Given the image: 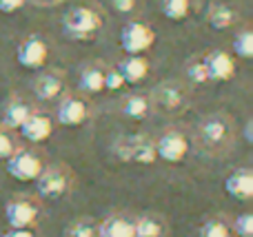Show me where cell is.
<instances>
[{"label":"cell","instance_id":"1","mask_svg":"<svg viewBox=\"0 0 253 237\" xmlns=\"http://www.w3.org/2000/svg\"><path fill=\"white\" fill-rule=\"evenodd\" d=\"M196 140H198V146L207 155H213V158L224 155L233 146V140H236L233 120L227 113H209L198 124Z\"/></svg>","mask_w":253,"mask_h":237},{"label":"cell","instance_id":"2","mask_svg":"<svg viewBox=\"0 0 253 237\" xmlns=\"http://www.w3.org/2000/svg\"><path fill=\"white\" fill-rule=\"evenodd\" d=\"M102 16L91 7H74L65 13L62 18V27H65V34L71 40H78V42H91L96 40L98 31L102 29Z\"/></svg>","mask_w":253,"mask_h":237},{"label":"cell","instance_id":"3","mask_svg":"<svg viewBox=\"0 0 253 237\" xmlns=\"http://www.w3.org/2000/svg\"><path fill=\"white\" fill-rule=\"evenodd\" d=\"M149 104L162 115H180L189 109V91L178 80H167L151 89Z\"/></svg>","mask_w":253,"mask_h":237},{"label":"cell","instance_id":"4","mask_svg":"<svg viewBox=\"0 0 253 237\" xmlns=\"http://www.w3.org/2000/svg\"><path fill=\"white\" fill-rule=\"evenodd\" d=\"M114 153L123 162L133 164H153L158 160L156 155V140H151L144 133H133V135H123L116 140Z\"/></svg>","mask_w":253,"mask_h":237},{"label":"cell","instance_id":"5","mask_svg":"<svg viewBox=\"0 0 253 237\" xmlns=\"http://www.w3.org/2000/svg\"><path fill=\"white\" fill-rule=\"evenodd\" d=\"M71 184H74V175L69 167L51 164V167H44L36 180V193L42 200H60L71 191Z\"/></svg>","mask_w":253,"mask_h":237},{"label":"cell","instance_id":"6","mask_svg":"<svg viewBox=\"0 0 253 237\" xmlns=\"http://www.w3.org/2000/svg\"><path fill=\"white\" fill-rule=\"evenodd\" d=\"M40 202L31 195H13L4 204V220L9 229H34L36 222L40 220Z\"/></svg>","mask_w":253,"mask_h":237},{"label":"cell","instance_id":"7","mask_svg":"<svg viewBox=\"0 0 253 237\" xmlns=\"http://www.w3.org/2000/svg\"><path fill=\"white\" fill-rule=\"evenodd\" d=\"M4 169L18 182H36L44 169V155L36 149H16Z\"/></svg>","mask_w":253,"mask_h":237},{"label":"cell","instance_id":"8","mask_svg":"<svg viewBox=\"0 0 253 237\" xmlns=\"http://www.w3.org/2000/svg\"><path fill=\"white\" fill-rule=\"evenodd\" d=\"M156 42V31L140 20H129L120 29V47L126 56H142Z\"/></svg>","mask_w":253,"mask_h":237},{"label":"cell","instance_id":"9","mask_svg":"<svg viewBox=\"0 0 253 237\" xmlns=\"http://www.w3.org/2000/svg\"><path fill=\"white\" fill-rule=\"evenodd\" d=\"M189 153V140L178 129H167L156 140V155L158 160L169 164H180Z\"/></svg>","mask_w":253,"mask_h":237},{"label":"cell","instance_id":"10","mask_svg":"<svg viewBox=\"0 0 253 237\" xmlns=\"http://www.w3.org/2000/svg\"><path fill=\"white\" fill-rule=\"evenodd\" d=\"M47 58H49V44L38 34L27 35L16 49V60L25 69H40L47 62Z\"/></svg>","mask_w":253,"mask_h":237},{"label":"cell","instance_id":"11","mask_svg":"<svg viewBox=\"0 0 253 237\" xmlns=\"http://www.w3.org/2000/svg\"><path fill=\"white\" fill-rule=\"evenodd\" d=\"M207 69V80L211 82H229L236 75V60L231 53L222 51V49H213V51L202 56Z\"/></svg>","mask_w":253,"mask_h":237},{"label":"cell","instance_id":"12","mask_svg":"<svg viewBox=\"0 0 253 237\" xmlns=\"http://www.w3.org/2000/svg\"><path fill=\"white\" fill-rule=\"evenodd\" d=\"M89 118V104L80 96H67L56 109V120L62 127H80Z\"/></svg>","mask_w":253,"mask_h":237},{"label":"cell","instance_id":"13","mask_svg":"<svg viewBox=\"0 0 253 237\" xmlns=\"http://www.w3.org/2000/svg\"><path fill=\"white\" fill-rule=\"evenodd\" d=\"M18 131L22 133V137H25V140L34 142V144H42V142H47L49 137H51V133H53V120L49 118L47 113L34 111V113L25 120V124H22Z\"/></svg>","mask_w":253,"mask_h":237},{"label":"cell","instance_id":"14","mask_svg":"<svg viewBox=\"0 0 253 237\" xmlns=\"http://www.w3.org/2000/svg\"><path fill=\"white\" fill-rule=\"evenodd\" d=\"M224 191H227L233 200L249 202L253 198V171L247 167L231 171L227 175V180H224Z\"/></svg>","mask_w":253,"mask_h":237},{"label":"cell","instance_id":"15","mask_svg":"<svg viewBox=\"0 0 253 237\" xmlns=\"http://www.w3.org/2000/svg\"><path fill=\"white\" fill-rule=\"evenodd\" d=\"M65 91V82H62V75H58L56 71H47V73H40L34 80V93L40 102H51L58 100Z\"/></svg>","mask_w":253,"mask_h":237},{"label":"cell","instance_id":"16","mask_svg":"<svg viewBox=\"0 0 253 237\" xmlns=\"http://www.w3.org/2000/svg\"><path fill=\"white\" fill-rule=\"evenodd\" d=\"M169 222L160 213H144L133 222V237H167Z\"/></svg>","mask_w":253,"mask_h":237},{"label":"cell","instance_id":"17","mask_svg":"<svg viewBox=\"0 0 253 237\" xmlns=\"http://www.w3.org/2000/svg\"><path fill=\"white\" fill-rule=\"evenodd\" d=\"M34 111L36 109L31 102L22 100V98H11L2 109V127L9 129V131H11V129H20L22 124H25V120L29 118Z\"/></svg>","mask_w":253,"mask_h":237},{"label":"cell","instance_id":"18","mask_svg":"<svg viewBox=\"0 0 253 237\" xmlns=\"http://www.w3.org/2000/svg\"><path fill=\"white\" fill-rule=\"evenodd\" d=\"M133 222L126 213H114L98 224V237H133Z\"/></svg>","mask_w":253,"mask_h":237},{"label":"cell","instance_id":"19","mask_svg":"<svg viewBox=\"0 0 253 237\" xmlns=\"http://www.w3.org/2000/svg\"><path fill=\"white\" fill-rule=\"evenodd\" d=\"M149 69H151V65L144 56H126L118 65V73L125 78L126 84H140L147 78Z\"/></svg>","mask_w":253,"mask_h":237},{"label":"cell","instance_id":"20","mask_svg":"<svg viewBox=\"0 0 253 237\" xmlns=\"http://www.w3.org/2000/svg\"><path fill=\"white\" fill-rule=\"evenodd\" d=\"M105 67L100 62H93V65H87L83 71H80V80L78 87L80 91L89 93V96H96V93L105 91Z\"/></svg>","mask_w":253,"mask_h":237},{"label":"cell","instance_id":"21","mask_svg":"<svg viewBox=\"0 0 253 237\" xmlns=\"http://www.w3.org/2000/svg\"><path fill=\"white\" fill-rule=\"evenodd\" d=\"M207 22H209L211 29H218V31H224L229 27H233L238 22V11L227 2H218L209 9L207 13Z\"/></svg>","mask_w":253,"mask_h":237},{"label":"cell","instance_id":"22","mask_svg":"<svg viewBox=\"0 0 253 237\" xmlns=\"http://www.w3.org/2000/svg\"><path fill=\"white\" fill-rule=\"evenodd\" d=\"M149 111H151L149 98L142 96V93H129L120 102V113L129 120H144L149 115Z\"/></svg>","mask_w":253,"mask_h":237},{"label":"cell","instance_id":"23","mask_svg":"<svg viewBox=\"0 0 253 237\" xmlns=\"http://www.w3.org/2000/svg\"><path fill=\"white\" fill-rule=\"evenodd\" d=\"M191 11V0H160V13L167 20L182 22Z\"/></svg>","mask_w":253,"mask_h":237},{"label":"cell","instance_id":"24","mask_svg":"<svg viewBox=\"0 0 253 237\" xmlns=\"http://www.w3.org/2000/svg\"><path fill=\"white\" fill-rule=\"evenodd\" d=\"M198 237H233L231 233V224L224 220L222 215L218 217H209L205 224L198 231Z\"/></svg>","mask_w":253,"mask_h":237},{"label":"cell","instance_id":"25","mask_svg":"<svg viewBox=\"0 0 253 237\" xmlns=\"http://www.w3.org/2000/svg\"><path fill=\"white\" fill-rule=\"evenodd\" d=\"M65 237H98V222L91 217H78L65 229Z\"/></svg>","mask_w":253,"mask_h":237},{"label":"cell","instance_id":"26","mask_svg":"<svg viewBox=\"0 0 253 237\" xmlns=\"http://www.w3.org/2000/svg\"><path fill=\"white\" fill-rule=\"evenodd\" d=\"M233 53L242 60H251L253 58V31L251 29H242L236 34L233 38Z\"/></svg>","mask_w":253,"mask_h":237},{"label":"cell","instance_id":"27","mask_svg":"<svg viewBox=\"0 0 253 237\" xmlns=\"http://www.w3.org/2000/svg\"><path fill=\"white\" fill-rule=\"evenodd\" d=\"M184 73H187V78L191 80V82L196 84H202V82H209L207 80V69H205V62H202L200 56H193L191 60L184 65Z\"/></svg>","mask_w":253,"mask_h":237},{"label":"cell","instance_id":"28","mask_svg":"<svg viewBox=\"0 0 253 237\" xmlns=\"http://www.w3.org/2000/svg\"><path fill=\"white\" fill-rule=\"evenodd\" d=\"M231 233L238 237H253V215L251 213H240L231 224Z\"/></svg>","mask_w":253,"mask_h":237},{"label":"cell","instance_id":"29","mask_svg":"<svg viewBox=\"0 0 253 237\" xmlns=\"http://www.w3.org/2000/svg\"><path fill=\"white\" fill-rule=\"evenodd\" d=\"M16 149H18V146H16V140H13L11 131H9V129H4V127H0V160H4V162H7V160L13 155V151H16Z\"/></svg>","mask_w":253,"mask_h":237},{"label":"cell","instance_id":"30","mask_svg":"<svg viewBox=\"0 0 253 237\" xmlns=\"http://www.w3.org/2000/svg\"><path fill=\"white\" fill-rule=\"evenodd\" d=\"M126 87L125 78L118 73V69H107L105 71V91H120Z\"/></svg>","mask_w":253,"mask_h":237},{"label":"cell","instance_id":"31","mask_svg":"<svg viewBox=\"0 0 253 237\" xmlns=\"http://www.w3.org/2000/svg\"><path fill=\"white\" fill-rule=\"evenodd\" d=\"M27 0H0V13H16L25 7Z\"/></svg>","mask_w":253,"mask_h":237},{"label":"cell","instance_id":"32","mask_svg":"<svg viewBox=\"0 0 253 237\" xmlns=\"http://www.w3.org/2000/svg\"><path fill=\"white\" fill-rule=\"evenodd\" d=\"M111 7L116 9L118 13H131V11H135V0H111Z\"/></svg>","mask_w":253,"mask_h":237},{"label":"cell","instance_id":"33","mask_svg":"<svg viewBox=\"0 0 253 237\" xmlns=\"http://www.w3.org/2000/svg\"><path fill=\"white\" fill-rule=\"evenodd\" d=\"M2 237H36L34 229H9Z\"/></svg>","mask_w":253,"mask_h":237},{"label":"cell","instance_id":"34","mask_svg":"<svg viewBox=\"0 0 253 237\" xmlns=\"http://www.w3.org/2000/svg\"><path fill=\"white\" fill-rule=\"evenodd\" d=\"M245 140L249 142V144L253 142V135H251V120H249V122H247V127H245Z\"/></svg>","mask_w":253,"mask_h":237}]
</instances>
